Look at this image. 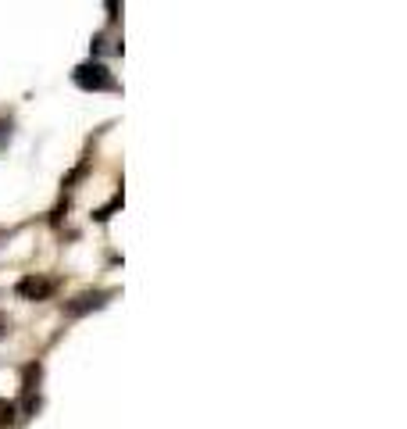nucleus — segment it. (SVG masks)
Returning <instances> with one entry per match:
<instances>
[{"label":"nucleus","instance_id":"39448f33","mask_svg":"<svg viewBox=\"0 0 407 429\" xmlns=\"http://www.w3.org/2000/svg\"><path fill=\"white\" fill-rule=\"evenodd\" d=\"M0 326H8V322H4V319H0Z\"/></svg>","mask_w":407,"mask_h":429},{"label":"nucleus","instance_id":"7ed1b4c3","mask_svg":"<svg viewBox=\"0 0 407 429\" xmlns=\"http://www.w3.org/2000/svg\"><path fill=\"white\" fill-rule=\"evenodd\" d=\"M104 297L108 293H82V297H75L72 304H68V315H82V312H89V308H101V304H104Z\"/></svg>","mask_w":407,"mask_h":429},{"label":"nucleus","instance_id":"20e7f679","mask_svg":"<svg viewBox=\"0 0 407 429\" xmlns=\"http://www.w3.org/2000/svg\"><path fill=\"white\" fill-rule=\"evenodd\" d=\"M15 419V405H8V401H0V426H8Z\"/></svg>","mask_w":407,"mask_h":429},{"label":"nucleus","instance_id":"f257e3e1","mask_svg":"<svg viewBox=\"0 0 407 429\" xmlns=\"http://www.w3.org/2000/svg\"><path fill=\"white\" fill-rule=\"evenodd\" d=\"M75 82L82 86V89H118V82H114V75L101 65V61H89V65H79L75 68Z\"/></svg>","mask_w":407,"mask_h":429},{"label":"nucleus","instance_id":"f03ea898","mask_svg":"<svg viewBox=\"0 0 407 429\" xmlns=\"http://www.w3.org/2000/svg\"><path fill=\"white\" fill-rule=\"evenodd\" d=\"M18 297L25 300H47L54 290H57V279H47V275H25V279L15 286Z\"/></svg>","mask_w":407,"mask_h":429}]
</instances>
